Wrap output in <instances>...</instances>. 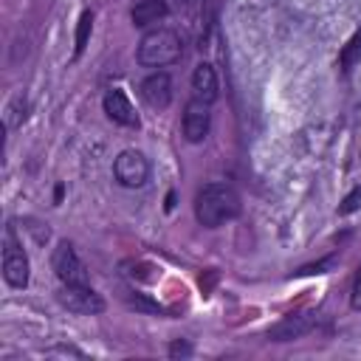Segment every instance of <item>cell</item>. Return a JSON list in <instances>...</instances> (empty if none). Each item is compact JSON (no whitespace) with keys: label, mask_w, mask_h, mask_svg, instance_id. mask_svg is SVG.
I'll use <instances>...</instances> for the list:
<instances>
[{"label":"cell","mask_w":361,"mask_h":361,"mask_svg":"<svg viewBox=\"0 0 361 361\" xmlns=\"http://www.w3.org/2000/svg\"><path fill=\"white\" fill-rule=\"evenodd\" d=\"M240 212H243L240 195L228 183L214 180V183L200 186L195 195V217L206 228H217V226L234 220Z\"/></svg>","instance_id":"6da1fadb"},{"label":"cell","mask_w":361,"mask_h":361,"mask_svg":"<svg viewBox=\"0 0 361 361\" xmlns=\"http://www.w3.org/2000/svg\"><path fill=\"white\" fill-rule=\"evenodd\" d=\"M180 51H183V42H180V34L172 31V28H152L141 37L138 42V51H135V59L138 65L144 68H166L172 62L180 59Z\"/></svg>","instance_id":"7a4b0ae2"},{"label":"cell","mask_w":361,"mask_h":361,"mask_svg":"<svg viewBox=\"0 0 361 361\" xmlns=\"http://www.w3.org/2000/svg\"><path fill=\"white\" fill-rule=\"evenodd\" d=\"M51 265H54V274L62 285H90L87 282V268L85 262L79 259L73 243L68 240H59L54 254H51Z\"/></svg>","instance_id":"3957f363"},{"label":"cell","mask_w":361,"mask_h":361,"mask_svg":"<svg viewBox=\"0 0 361 361\" xmlns=\"http://www.w3.org/2000/svg\"><path fill=\"white\" fill-rule=\"evenodd\" d=\"M113 175L121 186L127 189H138L147 183L149 178V161L144 158V152L138 149H121L113 161Z\"/></svg>","instance_id":"277c9868"},{"label":"cell","mask_w":361,"mask_h":361,"mask_svg":"<svg viewBox=\"0 0 361 361\" xmlns=\"http://www.w3.org/2000/svg\"><path fill=\"white\" fill-rule=\"evenodd\" d=\"M3 279L11 288H25L28 285V257L23 245L14 237V228L6 231V245H3Z\"/></svg>","instance_id":"5b68a950"},{"label":"cell","mask_w":361,"mask_h":361,"mask_svg":"<svg viewBox=\"0 0 361 361\" xmlns=\"http://www.w3.org/2000/svg\"><path fill=\"white\" fill-rule=\"evenodd\" d=\"M59 305L79 316H96L104 310V299L90 285H62L56 293Z\"/></svg>","instance_id":"8992f818"},{"label":"cell","mask_w":361,"mask_h":361,"mask_svg":"<svg viewBox=\"0 0 361 361\" xmlns=\"http://www.w3.org/2000/svg\"><path fill=\"white\" fill-rule=\"evenodd\" d=\"M209 107H212V104H206V102H200V99H195V96L186 102L180 127H183V138H186L189 144H200V141L209 135V127H212V113H209Z\"/></svg>","instance_id":"52a82bcc"},{"label":"cell","mask_w":361,"mask_h":361,"mask_svg":"<svg viewBox=\"0 0 361 361\" xmlns=\"http://www.w3.org/2000/svg\"><path fill=\"white\" fill-rule=\"evenodd\" d=\"M138 93H141L144 104L152 107V110L169 107V102H172V79H169V73L152 71V73L138 85Z\"/></svg>","instance_id":"ba28073f"},{"label":"cell","mask_w":361,"mask_h":361,"mask_svg":"<svg viewBox=\"0 0 361 361\" xmlns=\"http://www.w3.org/2000/svg\"><path fill=\"white\" fill-rule=\"evenodd\" d=\"M104 113H107V118L110 121H116V124H121V127H138L141 121H138V113H135V107H133V102L127 99V93L124 90H118V87H110L107 93H104Z\"/></svg>","instance_id":"9c48e42d"},{"label":"cell","mask_w":361,"mask_h":361,"mask_svg":"<svg viewBox=\"0 0 361 361\" xmlns=\"http://www.w3.org/2000/svg\"><path fill=\"white\" fill-rule=\"evenodd\" d=\"M313 324H316L313 316H307V313H290V316H285L282 322H276V324L268 330V338H271V341H293V338L310 333Z\"/></svg>","instance_id":"30bf717a"},{"label":"cell","mask_w":361,"mask_h":361,"mask_svg":"<svg viewBox=\"0 0 361 361\" xmlns=\"http://www.w3.org/2000/svg\"><path fill=\"white\" fill-rule=\"evenodd\" d=\"M192 93H195V99H200V102H206V104H212V102L220 96L217 71H214L209 62L195 65V71H192Z\"/></svg>","instance_id":"8fae6325"},{"label":"cell","mask_w":361,"mask_h":361,"mask_svg":"<svg viewBox=\"0 0 361 361\" xmlns=\"http://www.w3.org/2000/svg\"><path fill=\"white\" fill-rule=\"evenodd\" d=\"M166 14H169V6H166V0H138V3L133 6V11H130V17H133V25H138V28H147V25H152V23L164 20Z\"/></svg>","instance_id":"7c38bea8"},{"label":"cell","mask_w":361,"mask_h":361,"mask_svg":"<svg viewBox=\"0 0 361 361\" xmlns=\"http://www.w3.org/2000/svg\"><path fill=\"white\" fill-rule=\"evenodd\" d=\"M93 31V11H82L79 23H76V39H73V56H82L87 48V37Z\"/></svg>","instance_id":"4fadbf2b"},{"label":"cell","mask_w":361,"mask_h":361,"mask_svg":"<svg viewBox=\"0 0 361 361\" xmlns=\"http://www.w3.org/2000/svg\"><path fill=\"white\" fill-rule=\"evenodd\" d=\"M121 296H124L127 307H133V310H141V313H161V310H164V307H161L158 302L147 299L144 293H135V290H124Z\"/></svg>","instance_id":"5bb4252c"},{"label":"cell","mask_w":361,"mask_h":361,"mask_svg":"<svg viewBox=\"0 0 361 361\" xmlns=\"http://www.w3.org/2000/svg\"><path fill=\"white\" fill-rule=\"evenodd\" d=\"M361 59V34H355L347 45H344V51H341V56H338V62H341V71H350L355 62Z\"/></svg>","instance_id":"9a60e30c"},{"label":"cell","mask_w":361,"mask_h":361,"mask_svg":"<svg viewBox=\"0 0 361 361\" xmlns=\"http://www.w3.org/2000/svg\"><path fill=\"white\" fill-rule=\"evenodd\" d=\"M355 209H361V186H355L344 200H341V206H338V214H353Z\"/></svg>","instance_id":"2e32d148"},{"label":"cell","mask_w":361,"mask_h":361,"mask_svg":"<svg viewBox=\"0 0 361 361\" xmlns=\"http://www.w3.org/2000/svg\"><path fill=\"white\" fill-rule=\"evenodd\" d=\"M350 305H353V310H361V265H358V271H355V279H353Z\"/></svg>","instance_id":"e0dca14e"},{"label":"cell","mask_w":361,"mask_h":361,"mask_svg":"<svg viewBox=\"0 0 361 361\" xmlns=\"http://www.w3.org/2000/svg\"><path fill=\"white\" fill-rule=\"evenodd\" d=\"M169 355H172V358H186V355H192V344L178 338V341L169 344Z\"/></svg>","instance_id":"ac0fdd59"},{"label":"cell","mask_w":361,"mask_h":361,"mask_svg":"<svg viewBox=\"0 0 361 361\" xmlns=\"http://www.w3.org/2000/svg\"><path fill=\"white\" fill-rule=\"evenodd\" d=\"M172 206H175V192L166 195V209H172Z\"/></svg>","instance_id":"d6986e66"}]
</instances>
